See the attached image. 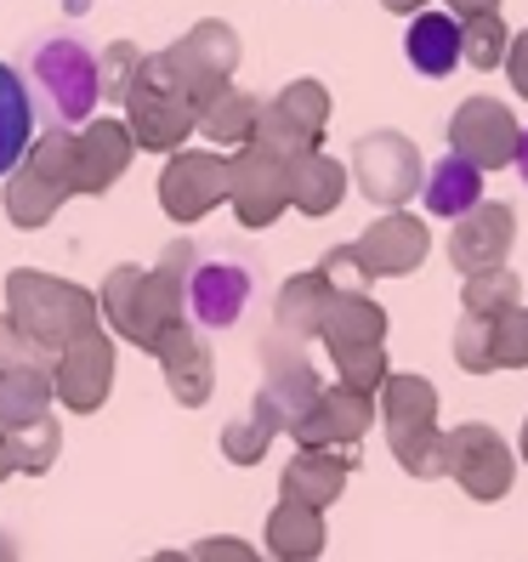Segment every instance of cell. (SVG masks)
Segmentation results:
<instances>
[{"instance_id": "19", "label": "cell", "mask_w": 528, "mask_h": 562, "mask_svg": "<svg viewBox=\"0 0 528 562\" xmlns=\"http://www.w3.org/2000/svg\"><path fill=\"white\" fill-rule=\"evenodd\" d=\"M352 250H358V261H364L370 279L409 273V268H420V261H426V227H420L415 216H398V211H392V216H381Z\"/></svg>"}, {"instance_id": "38", "label": "cell", "mask_w": 528, "mask_h": 562, "mask_svg": "<svg viewBox=\"0 0 528 562\" xmlns=\"http://www.w3.org/2000/svg\"><path fill=\"white\" fill-rule=\"evenodd\" d=\"M329 358H336L341 386H358V392H381V381L392 375L381 347H341V352H329Z\"/></svg>"}, {"instance_id": "25", "label": "cell", "mask_w": 528, "mask_h": 562, "mask_svg": "<svg viewBox=\"0 0 528 562\" xmlns=\"http://www.w3.org/2000/svg\"><path fill=\"white\" fill-rule=\"evenodd\" d=\"M329 295H336V284H329L318 268L313 273H295L279 290V302H273V329H279V336H290V341H313L318 324H324Z\"/></svg>"}, {"instance_id": "18", "label": "cell", "mask_w": 528, "mask_h": 562, "mask_svg": "<svg viewBox=\"0 0 528 562\" xmlns=\"http://www.w3.org/2000/svg\"><path fill=\"white\" fill-rule=\"evenodd\" d=\"M512 211L506 205H472L460 216L454 239H449V261L460 273H483V268H501V256L512 250Z\"/></svg>"}, {"instance_id": "46", "label": "cell", "mask_w": 528, "mask_h": 562, "mask_svg": "<svg viewBox=\"0 0 528 562\" xmlns=\"http://www.w3.org/2000/svg\"><path fill=\"white\" fill-rule=\"evenodd\" d=\"M512 165H517L523 182H528V131H517V159H512Z\"/></svg>"}, {"instance_id": "26", "label": "cell", "mask_w": 528, "mask_h": 562, "mask_svg": "<svg viewBox=\"0 0 528 562\" xmlns=\"http://www.w3.org/2000/svg\"><path fill=\"white\" fill-rule=\"evenodd\" d=\"M29 143H35V97L12 63H0V177L29 154Z\"/></svg>"}, {"instance_id": "23", "label": "cell", "mask_w": 528, "mask_h": 562, "mask_svg": "<svg viewBox=\"0 0 528 562\" xmlns=\"http://www.w3.org/2000/svg\"><path fill=\"white\" fill-rule=\"evenodd\" d=\"M261 540H268V557H279V562H318L329 528H324V512L295 506V501L279 494V506L268 512V535Z\"/></svg>"}, {"instance_id": "32", "label": "cell", "mask_w": 528, "mask_h": 562, "mask_svg": "<svg viewBox=\"0 0 528 562\" xmlns=\"http://www.w3.org/2000/svg\"><path fill=\"white\" fill-rule=\"evenodd\" d=\"M273 109L302 131L307 143H318L324 137V125H329V91L318 86V80H290L279 97H273Z\"/></svg>"}, {"instance_id": "1", "label": "cell", "mask_w": 528, "mask_h": 562, "mask_svg": "<svg viewBox=\"0 0 528 562\" xmlns=\"http://www.w3.org/2000/svg\"><path fill=\"white\" fill-rule=\"evenodd\" d=\"M200 261L193 239H177L165 250L154 268H137V261H120L109 268V279L97 284V307H103V329H114L120 341L154 352L171 329L188 318V295H182V279L188 268Z\"/></svg>"}, {"instance_id": "15", "label": "cell", "mask_w": 528, "mask_h": 562, "mask_svg": "<svg viewBox=\"0 0 528 562\" xmlns=\"http://www.w3.org/2000/svg\"><path fill=\"white\" fill-rule=\"evenodd\" d=\"M154 358H159L165 386H171V398L182 409H205L211 404V392H216V358H211V341L188 318L154 347Z\"/></svg>"}, {"instance_id": "27", "label": "cell", "mask_w": 528, "mask_h": 562, "mask_svg": "<svg viewBox=\"0 0 528 562\" xmlns=\"http://www.w3.org/2000/svg\"><path fill=\"white\" fill-rule=\"evenodd\" d=\"M404 52L415 63V75L426 80H443L454 63H460V18L449 12H420L409 23V35H404Z\"/></svg>"}, {"instance_id": "51", "label": "cell", "mask_w": 528, "mask_h": 562, "mask_svg": "<svg viewBox=\"0 0 528 562\" xmlns=\"http://www.w3.org/2000/svg\"><path fill=\"white\" fill-rule=\"evenodd\" d=\"M523 460H528V420H523Z\"/></svg>"}, {"instance_id": "2", "label": "cell", "mask_w": 528, "mask_h": 562, "mask_svg": "<svg viewBox=\"0 0 528 562\" xmlns=\"http://www.w3.org/2000/svg\"><path fill=\"white\" fill-rule=\"evenodd\" d=\"M7 318L52 358L69 341L103 329V307H97V295L86 284L41 273V268H12L7 273Z\"/></svg>"}, {"instance_id": "24", "label": "cell", "mask_w": 528, "mask_h": 562, "mask_svg": "<svg viewBox=\"0 0 528 562\" xmlns=\"http://www.w3.org/2000/svg\"><path fill=\"white\" fill-rule=\"evenodd\" d=\"M347 193V165H336L329 154L307 148L290 159V205L302 216H329Z\"/></svg>"}, {"instance_id": "47", "label": "cell", "mask_w": 528, "mask_h": 562, "mask_svg": "<svg viewBox=\"0 0 528 562\" xmlns=\"http://www.w3.org/2000/svg\"><path fill=\"white\" fill-rule=\"evenodd\" d=\"M381 7H386V12H420L426 0H381Z\"/></svg>"}, {"instance_id": "44", "label": "cell", "mask_w": 528, "mask_h": 562, "mask_svg": "<svg viewBox=\"0 0 528 562\" xmlns=\"http://www.w3.org/2000/svg\"><path fill=\"white\" fill-rule=\"evenodd\" d=\"M506 63H512V86L528 97V35H517V41L506 46Z\"/></svg>"}, {"instance_id": "6", "label": "cell", "mask_w": 528, "mask_h": 562, "mask_svg": "<svg viewBox=\"0 0 528 562\" xmlns=\"http://www.w3.org/2000/svg\"><path fill=\"white\" fill-rule=\"evenodd\" d=\"M261 392H256V415L273 426V432H290L295 420L307 415V404L324 392V381H318V370L307 363V352H302V341H290V336H273L261 341Z\"/></svg>"}, {"instance_id": "29", "label": "cell", "mask_w": 528, "mask_h": 562, "mask_svg": "<svg viewBox=\"0 0 528 562\" xmlns=\"http://www.w3.org/2000/svg\"><path fill=\"white\" fill-rule=\"evenodd\" d=\"M426 211L432 216H467L478 200H483V171L467 159V154H449V159H438L432 171H426Z\"/></svg>"}, {"instance_id": "34", "label": "cell", "mask_w": 528, "mask_h": 562, "mask_svg": "<svg viewBox=\"0 0 528 562\" xmlns=\"http://www.w3.org/2000/svg\"><path fill=\"white\" fill-rule=\"evenodd\" d=\"M273 438H279V432L250 409V415H239V420L222 426V454L234 460V467H261V460H268V449H273Z\"/></svg>"}, {"instance_id": "48", "label": "cell", "mask_w": 528, "mask_h": 562, "mask_svg": "<svg viewBox=\"0 0 528 562\" xmlns=\"http://www.w3.org/2000/svg\"><path fill=\"white\" fill-rule=\"evenodd\" d=\"M143 562H193L188 551H154V557H143Z\"/></svg>"}, {"instance_id": "37", "label": "cell", "mask_w": 528, "mask_h": 562, "mask_svg": "<svg viewBox=\"0 0 528 562\" xmlns=\"http://www.w3.org/2000/svg\"><path fill=\"white\" fill-rule=\"evenodd\" d=\"M137 63H143V52L131 46V41H109L103 52H97V80H103L109 103H125L131 80H137Z\"/></svg>"}, {"instance_id": "30", "label": "cell", "mask_w": 528, "mask_h": 562, "mask_svg": "<svg viewBox=\"0 0 528 562\" xmlns=\"http://www.w3.org/2000/svg\"><path fill=\"white\" fill-rule=\"evenodd\" d=\"M381 420L386 432H409V426H432L438 420V392L420 375H386L381 381Z\"/></svg>"}, {"instance_id": "11", "label": "cell", "mask_w": 528, "mask_h": 562, "mask_svg": "<svg viewBox=\"0 0 528 562\" xmlns=\"http://www.w3.org/2000/svg\"><path fill=\"white\" fill-rule=\"evenodd\" d=\"M227 200H234V216L245 227L279 222V211L290 205V159L245 143L234 159H227Z\"/></svg>"}, {"instance_id": "4", "label": "cell", "mask_w": 528, "mask_h": 562, "mask_svg": "<svg viewBox=\"0 0 528 562\" xmlns=\"http://www.w3.org/2000/svg\"><path fill=\"white\" fill-rule=\"evenodd\" d=\"M159 57V69L165 80H171L193 109L205 103V97H216L222 86H234V69H239V35L227 23L205 18V23H193L182 41H171Z\"/></svg>"}, {"instance_id": "50", "label": "cell", "mask_w": 528, "mask_h": 562, "mask_svg": "<svg viewBox=\"0 0 528 562\" xmlns=\"http://www.w3.org/2000/svg\"><path fill=\"white\" fill-rule=\"evenodd\" d=\"M0 562H18V546H12L7 535H0Z\"/></svg>"}, {"instance_id": "22", "label": "cell", "mask_w": 528, "mask_h": 562, "mask_svg": "<svg viewBox=\"0 0 528 562\" xmlns=\"http://www.w3.org/2000/svg\"><path fill=\"white\" fill-rule=\"evenodd\" d=\"M0 182H7V193H0V205H7V222H12V227H23V234H35V227H46V222H52L63 205L75 200L69 188L46 182L41 171H29L23 159H18V165H12V171L0 177Z\"/></svg>"}, {"instance_id": "42", "label": "cell", "mask_w": 528, "mask_h": 562, "mask_svg": "<svg viewBox=\"0 0 528 562\" xmlns=\"http://www.w3.org/2000/svg\"><path fill=\"white\" fill-rule=\"evenodd\" d=\"M188 557H193V562H261V551L245 546V540H234V535H211V540L193 546Z\"/></svg>"}, {"instance_id": "17", "label": "cell", "mask_w": 528, "mask_h": 562, "mask_svg": "<svg viewBox=\"0 0 528 562\" xmlns=\"http://www.w3.org/2000/svg\"><path fill=\"white\" fill-rule=\"evenodd\" d=\"M449 143H454V154H467L478 171H494V165L517 159V120L501 103H488V97H472V103L454 114Z\"/></svg>"}, {"instance_id": "49", "label": "cell", "mask_w": 528, "mask_h": 562, "mask_svg": "<svg viewBox=\"0 0 528 562\" xmlns=\"http://www.w3.org/2000/svg\"><path fill=\"white\" fill-rule=\"evenodd\" d=\"M12 472H18V467H12V454H7V438H0V483H7Z\"/></svg>"}, {"instance_id": "36", "label": "cell", "mask_w": 528, "mask_h": 562, "mask_svg": "<svg viewBox=\"0 0 528 562\" xmlns=\"http://www.w3.org/2000/svg\"><path fill=\"white\" fill-rule=\"evenodd\" d=\"M506 29H501V12H467L460 23V57L478 63V69H494V63L506 57Z\"/></svg>"}, {"instance_id": "3", "label": "cell", "mask_w": 528, "mask_h": 562, "mask_svg": "<svg viewBox=\"0 0 528 562\" xmlns=\"http://www.w3.org/2000/svg\"><path fill=\"white\" fill-rule=\"evenodd\" d=\"M29 97H35V109H46V125H86L97 114V97H103L97 52L75 35L35 41L29 46Z\"/></svg>"}, {"instance_id": "13", "label": "cell", "mask_w": 528, "mask_h": 562, "mask_svg": "<svg viewBox=\"0 0 528 562\" xmlns=\"http://www.w3.org/2000/svg\"><path fill=\"white\" fill-rule=\"evenodd\" d=\"M375 420V392L358 386H324L307 404V415L290 426L295 449H358V438L370 432Z\"/></svg>"}, {"instance_id": "31", "label": "cell", "mask_w": 528, "mask_h": 562, "mask_svg": "<svg viewBox=\"0 0 528 562\" xmlns=\"http://www.w3.org/2000/svg\"><path fill=\"white\" fill-rule=\"evenodd\" d=\"M0 438H7V454H12V467L23 477H46L57 467V454H63V426L52 415L29 420V426H7Z\"/></svg>"}, {"instance_id": "5", "label": "cell", "mask_w": 528, "mask_h": 562, "mask_svg": "<svg viewBox=\"0 0 528 562\" xmlns=\"http://www.w3.org/2000/svg\"><path fill=\"white\" fill-rule=\"evenodd\" d=\"M125 125H131V137H137L143 154H177L193 137V103L165 80L154 52H143L137 80L125 91Z\"/></svg>"}, {"instance_id": "21", "label": "cell", "mask_w": 528, "mask_h": 562, "mask_svg": "<svg viewBox=\"0 0 528 562\" xmlns=\"http://www.w3.org/2000/svg\"><path fill=\"white\" fill-rule=\"evenodd\" d=\"M52 398H57V386H52V352L18 363V370H7V375H0V432H7V426H29V420L52 415Z\"/></svg>"}, {"instance_id": "35", "label": "cell", "mask_w": 528, "mask_h": 562, "mask_svg": "<svg viewBox=\"0 0 528 562\" xmlns=\"http://www.w3.org/2000/svg\"><path fill=\"white\" fill-rule=\"evenodd\" d=\"M488 347H494V370H528V307H506L488 318Z\"/></svg>"}, {"instance_id": "16", "label": "cell", "mask_w": 528, "mask_h": 562, "mask_svg": "<svg viewBox=\"0 0 528 562\" xmlns=\"http://www.w3.org/2000/svg\"><path fill=\"white\" fill-rule=\"evenodd\" d=\"M352 467H358V449H295L284 477H279V494H284V501H295V506L329 512L347 494Z\"/></svg>"}, {"instance_id": "28", "label": "cell", "mask_w": 528, "mask_h": 562, "mask_svg": "<svg viewBox=\"0 0 528 562\" xmlns=\"http://www.w3.org/2000/svg\"><path fill=\"white\" fill-rule=\"evenodd\" d=\"M256 114H261V103L250 91L222 86L216 97H205V103L193 109V131H205V137L222 143V148H245L250 131H256Z\"/></svg>"}, {"instance_id": "14", "label": "cell", "mask_w": 528, "mask_h": 562, "mask_svg": "<svg viewBox=\"0 0 528 562\" xmlns=\"http://www.w3.org/2000/svg\"><path fill=\"white\" fill-rule=\"evenodd\" d=\"M131 159H137V137L125 120L91 114L86 125H75V193H86V200L109 193L131 171Z\"/></svg>"}, {"instance_id": "39", "label": "cell", "mask_w": 528, "mask_h": 562, "mask_svg": "<svg viewBox=\"0 0 528 562\" xmlns=\"http://www.w3.org/2000/svg\"><path fill=\"white\" fill-rule=\"evenodd\" d=\"M506 307H517V279H512V273H501V268L472 273V284H467V313L494 318V313H506Z\"/></svg>"}, {"instance_id": "41", "label": "cell", "mask_w": 528, "mask_h": 562, "mask_svg": "<svg viewBox=\"0 0 528 562\" xmlns=\"http://www.w3.org/2000/svg\"><path fill=\"white\" fill-rule=\"evenodd\" d=\"M318 273H324L329 284H336V290H364V284H370V273H364V261H358V250H352V245L329 250Z\"/></svg>"}, {"instance_id": "40", "label": "cell", "mask_w": 528, "mask_h": 562, "mask_svg": "<svg viewBox=\"0 0 528 562\" xmlns=\"http://www.w3.org/2000/svg\"><path fill=\"white\" fill-rule=\"evenodd\" d=\"M454 358L467 363V370H478V375H488V370H494L488 318H478V313H467V318H460V329H454Z\"/></svg>"}, {"instance_id": "43", "label": "cell", "mask_w": 528, "mask_h": 562, "mask_svg": "<svg viewBox=\"0 0 528 562\" xmlns=\"http://www.w3.org/2000/svg\"><path fill=\"white\" fill-rule=\"evenodd\" d=\"M29 358H41V347L29 341V336H23V329H18L7 313H0V375L18 370V363H29Z\"/></svg>"}, {"instance_id": "7", "label": "cell", "mask_w": 528, "mask_h": 562, "mask_svg": "<svg viewBox=\"0 0 528 562\" xmlns=\"http://www.w3.org/2000/svg\"><path fill=\"white\" fill-rule=\"evenodd\" d=\"M222 200H227V159H222V154H205V148H177V154H165V171H159V211L171 216L177 227L205 222Z\"/></svg>"}, {"instance_id": "45", "label": "cell", "mask_w": 528, "mask_h": 562, "mask_svg": "<svg viewBox=\"0 0 528 562\" xmlns=\"http://www.w3.org/2000/svg\"><path fill=\"white\" fill-rule=\"evenodd\" d=\"M449 7H454V12H494L501 0H449Z\"/></svg>"}, {"instance_id": "20", "label": "cell", "mask_w": 528, "mask_h": 562, "mask_svg": "<svg viewBox=\"0 0 528 562\" xmlns=\"http://www.w3.org/2000/svg\"><path fill=\"white\" fill-rule=\"evenodd\" d=\"M318 336H324L329 352H341V347H381L386 313L370 302L364 290H336V295H329V307H324Z\"/></svg>"}, {"instance_id": "10", "label": "cell", "mask_w": 528, "mask_h": 562, "mask_svg": "<svg viewBox=\"0 0 528 562\" xmlns=\"http://www.w3.org/2000/svg\"><path fill=\"white\" fill-rule=\"evenodd\" d=\"M443 454H449L443 477H454L472 501H506L512 494L517 467H512V449L501 443L494 426H454V432H443Z\"/></svg>"}, {"instance_id": "33", "label": "cell", "mask_w": 528, "mask_h": 562, "mask_svg": "<svg viewBox=\"0 0 528 562\" xmlns=\"http://www.w3.org/2000/svg\"><path fill=\"white\" fill-rule=\"evenodd\" d=\"M386 443H392V454H398V467L409 477H443V467H449L438 420L432 426H409V432H386Z\"/></svg>"}, {"instance_id": "8", "label": "cell", "mask_w": 528, "mask_h": 562, "mask_svg": "<svg viewBox=\"0 0 528 562\" xmlns=\"http://www.w3.org/2000/svg\"><path fill=\"white\" fill-rule=\"evenodd\" d=\"M114 370H120V352L109 329H91V336L69 341L52 358V386H57V404L69 415H97L114 392Z\"/></svg>"}, {"instance_id": "12", "label": "cell", "mask_w": 528, "mask_h": 562, "mask_svg": "<svg viewBox=\"0 0 528 562\" xmlns=\"http://www.w3.org/2000/svg\"><path fill=\"white\" fill-rule=\"evenodd\" d=\"M352 177L364 188V200L398 211L420 188V154L409 148V137H398V131H370V137H358V148H352Z\"/></svg>"}, {"instance_id": "9", "label": "cell", "mask_w": 528, "mask_h": 562, "mask_svg": "<svg viewBox=\"0 0 528 562\" xmlns=\"http://www.w3.org/2000/svg\"><path fill=\"white\" fill-rule=\"evenodd\" d=\"M250 290H256V268H250V261H234V256H200L188 268V279H182L188 318L200 329L239 324L245 307H250Z\"/></svg>"}]
</instances>
